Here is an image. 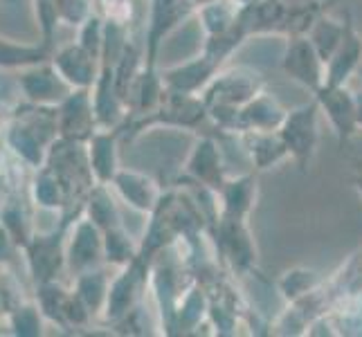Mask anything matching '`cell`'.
Segmentation results:
<instances>
[{"label": "cell", "instance_id": "6da1fadb", "mask_svg": "<svg viewBox=\"0 0 362 337\" xmlns=\"http://www.w3.org/2000/svg\"><path fill=\"white\" fill-rule=\"evenodd\" d=\"M268 90L266 77L252 66H223L203 90L209 122L216 131H234L239 110Z\"/></svg>", "mask_w": 362, "mask_h": 337}, {"label": "cell", "instance_id": "7a4b0ae2", "mask_svg": "<svg viewBox=\"0 0 362 337\" xmlns=\"http://www.w3.org/2000/svg\"><path fill=\"white\" fill-rule=\"evenodd\" d=\"M205 122H209V112L203 95H189V93H178L165 85L158 106L140 115L131 126V133H144L146 129H178V131H201Z\"/></svg>", "mask_w": 362, "mask_h": 337}, {"label": "cell", "instance_id": "3957f363", "mask_svg": "<svg viewBox=\"0 0 362 337\" xmlns=\"http://www.w3.org/2000/svg\"><path fill=\"white\" fill-rule=\"evenodd\" d=\"M320 117L322 110L317 99L310 95L306 104H299L286 112V119L279 126V135L288 148L291 162L295 167L306 173L313 165L320 146Z\"/></svg>", "mask_w": 362, "mask_h": 337}, {"label": "cell", "instance_id": "277c9868", "mask_svg": "<svg viewBox=\"0 0 362 337\" xmlns=\"http://www.w3.org/2000/svg\"><path fill=\"white\" fill-rule=\"evenodd\" d=\"M209 232L216 243L221 264L230 274H236V277L257 274L259 249L255 243V234L250 230V220L221 216Z\"/></svg>", "mask_w": 362, "mask_h": 337}, {"label": "cell", "instance_id": "5b68a950", "mask_svg": "<svg viewBox=\"0 0 362 337\" xmlns=\"http://www.w3.org/2000/svg\"><path fill=\"white\" fill-rule=\"evenodd\" d=\"M230 176V162L218 137L198 135L189 155L185 160V180L203 184L218 194Z\"/></svg>", "mask_w": 362, "mask_h": 337}, {"label": "cell", "instance_id": "8992f818", "mask_svg": "<svg viewBox=\"0 0 362 337\" xmlns=\"http://www.w3.org/2000/svg\"><path fill=\"white\" fill-rule=\"evenodd\" d=\"M281 70L291 81L315 95L327 83V64L306 34L288 36L281 54Z\"/></svg>", "mask_w": 362, "mask_h": 337}, {"label": "cell", "instance_id": "52a82bcc", "mask_svg": "<svg viewBox=\"0 0 362 337\" xmlns=\"http://www.w3.org/2000/svg\"><path fill=\"white\" fill-rule=\"evenodd\" d=\"M196 7L187 0H151L146 20V68H156L160 45L165 39L176 32L185 20L196 16Z\"/></svg>", "mask_w": 362, "mask_h": 337}, {"label": "cell", "instance_id": "ba28073f", "mask_svg": "<svg viewBox=\"0 0 362 337\" xmlns=\"http://www.w3.org/2000/svg\"><path fill=\"white\" fill-rule=\"evenodd\" d=\"M320 104L322 115L327 117L331 131L338 137L340 146L351 142L360 133L356 119V90L346 85H324L313 95Z\"/></svg>", "mask_w": 362, "mask_h": 337}, {"label": "cell", "instance_id": "9c48e42d", "mask_svg": "<svg viewBox=\"0 0 362 337\" xmlns=\"http://www.w3.org/2000/svg\"><path fill=\"white\" fill-rule=\"evenodd\" d=\"M221 68H223V64H218L216 59H211L205 52H201L198 57L187 59L178 66L165 68L160 74H162L165 85L171 90L203 95V90L209 85V81L216 77Z\"/></svg>", "mask_w": 362, "mask_h": 337}, {"label": "cell", "instance_id": "30bf717a", "mask_svg": "<svg viewBox=\"0 0 362 337\" xmlns=\"http://www.w3.org/2000/svg\"><path fill=\"white\" fill-rule=\"evenodd\" d=\"M259 201V173L241 171L234 173L218 191L221 216L223 218H241L250 220Z\"/></svg>", "mask_w": 362, "mask_h": 337}, {"label": "cell", "instance_id": "8fae6325", "mask_svg": "<svg viewBox=\"0 0 362 337\" xmlns=\"http://www.w3.org/2000/svg\"><path fill=\"white\" fill-rule=\"evenodd\" d=\"M346 14V32L340 47L335 49V54L327 64V83L324 85H346L349 79L358 74L362 66V34L356 28V20L351 11Z\"/></svg>", "mask_w": 362, "mask_h": 337}, {"label": "cell", "instance_id": "7c38bea8", "mask_svg": "<svg viewBox=\"0 0 362 337\" xmlns=\"http://www.w3.org/2000/svg\"><path fill=\"white\" fill-rule=\"evenodd\" d=\"M245 158L250 162V169L261 173L281 162L291 160L288 148H286L279 131H245L239 133Z\"/></svg>", "mask_w": 362, "mask_h": 337}, {"label": "cell", "instance_id": "4fadbf2b", "mask_svg": "<svg viewBox=\"0 0 362 337\" xmlns=\"http://www.w3.org/2000/svg\"><path fill=\"white\" fill-rule=\"evenodd\" d=\"M286 110L281 102L272 93L264 90L257 95L252 102H247L234 122V131L236 133H245V131H279V126L286 119Z\"/></svg>", "mask_w": 362, "mask_h": 337}, {"label": "cell", "instance_id": "5bb4252c", "mask_svg": "<svg viewBox=\"0 0 362 337\" xmlns=\"http://www.w3.org/2000/svg\"><path fill=\"white\" fill-rule=\"evenodd\" d=\"M113 184L117 194L124 198V203L133 207L135 211H140V214H151L158 207L162 194H165L153 178L137 171H117Z\"/></svg>", "mask_w": 362, "mask_h": 337}, {"label": "cell", "instance_id": "9a60e30c", "mask_svg": "<svg viewBox=\"0 0 362 337\" xmlns=\"http://www.w3.org/2000/svg\"><path fill=\"white\" fill-rule=\"evenodd\" d=\"M344 32H346V14L344 18H335L331 16V11H327V14H322L315 20V25L308 30L306 36L310 39V43L315 45L324 64H329L331 57L335 54V49L340 47L344 39Z\"/></svg>", "mask_w": 362, "mask_h": 337}, {"label": "cell", "instance_id": "2e32d148", "mask_svg": "<svg viewBox=\"0 0 362 337\" xmlns=\"http://www.w3.org/2000/svg\"><path fill=\"white\" fill-rule=\"evenodd\" d=\"M322 281L324 277L313 268H291L281 272V277L274 281V285H277V292L284 297V302L293 304L313 292Z\"/></svg>", "mask_w": 362, "mask_h": 337}, {"label": "cell", "instance_id": "e0dca14e", "mask_svg": "<svg viewBox=\"0 0 362 337\" xmlns=\"http://www.w3.org/2000/svg\"><path fill=\"white\" fill-rule=\"evenodd\" d=\"M90 167L99 182H108L115 178V173L119 169H117V146L113 135L108 133L95 135L93 151H90Z\"/></svg>", "mask_w": 362, "mask_h": 337}, {"label": "cell", "instance_id": "ac0fdd59", "mask_svg": "<svg viewBox=\"0 0 362 337\" xmlns=\"http://www.w3.org/2000/svg\"><path fill=\"white\" fill-rule=\"evenodd\" d=\"M104 252L108 261H113L117 266H129L140 256V245H137L131 236L124 232L119 225L117 227L106 230V239H104Z\"/></svg>", "mask_w": 362, "mask_h": 337}, {"label": "cell", "instance_id": "d6986e66", "mask_svg": "<svg viewBox=\"0 0 362 337\" xmlns=\"http://www.w3.org/2000/svg\"><path fill=\"white\" fill-rule=\"evenodd\" d=\"M90 211H93V220L95 225H102L104 232L110 230V227H117L119 225V216H117V209L110 201V196L99 189L95 196H93V203H90Z\"/></svg>", "mask_w": 362, "mask_h": 337}, {"label": "cell", "instance_id": "ffe728a7", "mask_svg": "<svg viewBox=\"0 0 362 337\" xmlns=\"http://www.w3.org/2000/svg\"><path fill=\"white\" fill-rule=\"evenodd\" d=\"M351 182H354L356 191L362 198V160H358V158L354 160V176H351Z\"/></svg>", "mask_w": 362, "mask_h": 337}, {"label": "cell", "instance_id": "44dd1931", "mask_svg": "<svg viewBox=\"0 0 362 337\" xmlns=\"http://www.w3.org/2000/svg\"><path fill=\"white\" fill-rule=\"evenodd\" d=\"M356 119H358V131H362V90L356 93Z\"/></svg>", "mask_w": 362, "mask_h": 337}, {"label": "cell", "instance_id": "7402d4cb", "mask_svg": "<svg viewBox=\"0 0 362 337\" xmlns=\"http://www.w3.org/2000/svg\"><path fill=\"white\" fill-rule=\"evenodd\" d=\"M187 3H192L196 9H201V7H205V5H209V3H214V0H187Z\"/></svg>", "mask_w": 362, "mask_h": 337}, {"label": "cell", "instance_id": "603a6c76", "mask_svg": "<svg viewBox=\"0 0 362 337\" xmlns=\"http://www.w3.org/2000/svg\"><path fill=\"white\" fill-rule=\"evenodd\" d=\"M236 5H247V3H252V0H234Z\"/></svg>", "mask_w": 362, "mask_h": 337}, {"label": "cell", "instance_id": "cb8c5ba5", "mask_svg": "<svg viewBox=\"0 0 362 337\" xmlns=\"http://www.w3.org/2000/svg\"><path fill=\"white\" fill-rule=\"evenodd\" d=\"M358 77L362 79V66H360V70H358Z\"/></svg>", "mask_w": 362, "mask_h": 337}, {"label": "cell", "instance_id": "d4e9b609", "mask_svg": "<svg viewBox=\"0 0 362 337\" xmlns=\"http://www.w3.org/2000/svg\"><path fill=\"white\" fill-rule=\"evenodd\" d=\"M286 3H288V0H286Z\"/></svg>", "mask_w": 362, "mask_h": 337}]
</instances>
